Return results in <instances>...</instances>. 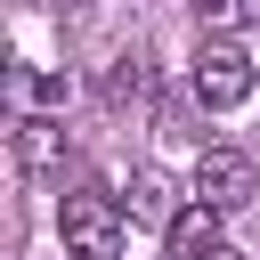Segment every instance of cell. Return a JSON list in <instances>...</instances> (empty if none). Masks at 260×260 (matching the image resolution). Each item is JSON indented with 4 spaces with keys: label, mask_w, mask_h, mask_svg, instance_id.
Instances as JSON below:
<instances>
[{
    "label": "cell",
    "mask_w": 260,
    "mask_h": 260,
    "mask_svg": "<svg viewBox=\"0 0 260 260\" xmlns=\"http://www.w3.org/2000/svg\"><path fill=\"white\" fill-rule=\"evenodd\" d=\"M187 8H195V16L211 24V32H228L236 16H260V0H187Z\"/></svg>",
    "instance_id": "cell-7"
},
{
    "label": "cell",
    "mask_w": 260,
    "mask_h": 260,
    "mask_svg": "<svg viewBox=\"0 0 260 260\" xmlns=\"http://www.w3.org/2000/svg\"><path fill=\"white\" fill-rule=\"evenodd\" d=\"M57 236H65V260H122L130 252V211L106 187H65L57 195Z\"/></svg>",
    "instance_id": "cell-1"
},
{
    "label": "cell",
    "mask_w": 260,
    "mask_h": 260,
    "mask_svg": "<svg viewBox=\"0 0 260 260\" xmlns=\"http://www.w3.org/2000/svg\"><path fill=\"white\" fill-rule=\"evenodd\" d=\"M219 219H228V211H211V203H195V195H187V203H179V219L162 228V244H171V260H219V252H228V236H219Z\"/></svg>",
    "instance_id": "cell-4"
},
{
    "label": "cell",
    "mask_w": 260,
    "mask_h": 260,
    "mask_svg": "<svg viewBox=\"0 0 260 260\" xmlns=\"http://www.w3.org/2000/svg\"><path fill=\"white\" fill-rule=\"evenodd\" d=\"M122 211H130V219H162V228H171V219H179V211H171V179H162V171H138Z\"/></svg>",
    "instance_id": "cell-6"
},
{
    "label": "cell",
    "mask_w": 260,
    "mask_h": 260,
    "mask_svg": "<svg viewBox=\"0 0 260 260\" xmlns=\"http://www.w3.org/2000/svg\"><path fill=\"white\" fill-rule=\"evenodd\" d=\"M16 162L24 171H57L65 162V114H16Z\"/></svg>",
    "instance_id": "cell-5"
},
{
    "label": "cell",
    "mask_w": 260,
    "mask_h": 260,
    "mask_svg": "<svg viewBox=\"0 0 260 260\" xmlns=\"http://www.w3.org/2000/svg\"><path fill=\"white\" fill-rule=\"evenodd\" d=\"M138 89H146V73H138V57H122V65H114V81H106V98L122 106V98H138Z\"/></svg>",
    "instance_id": "cell-8"
},
{
    "label": "cell",
    "mask_w": 260,
    "mask_h": 260,
    "mask_svg": "<svg viewBox=\"0 0 260 260\" xmlns=\"http://www.w3.org/2000/svg\"><path fill=\"white\" fill-rule=\"evenodd\" d=\"M187 195H195V203H211V211H244V203L260 195V171H252V154H244V146H203V154H195Z\"/></svg>",
    "instance_id": "cell-3"
},
{
    "label": "cell",
    "mask_w": 260,
    "mask_h": 260,
    "mask_svg": "<svg viewBox=\"0 0 260 260\" xmlns=\"http://www.w3.org/2000/svg\"><path fill=\"white\" fill-rule=\"evenodd\" d=\"M219 260H236V252H219Z\"/></svg>",
    "instance_id": "cell-9"
},
{
    "label": "cell",
    "mask_w": 260,
    "mask_h": 260,
    "mask_svg": "<svg viewBox=\"0 0 260 260\" xmlns=\"http://www.w3.org/2000/svg\"><path fill=\"white\" fill-rule=\"evenodd\" d=\"M187 89H195V106L228 114V106H244V98L260 89V65H252V49H244L236 32H211V41L195 49V73H187Z\"/></svg>",
    "instance_id": "cell-2"
}]
</instances>
